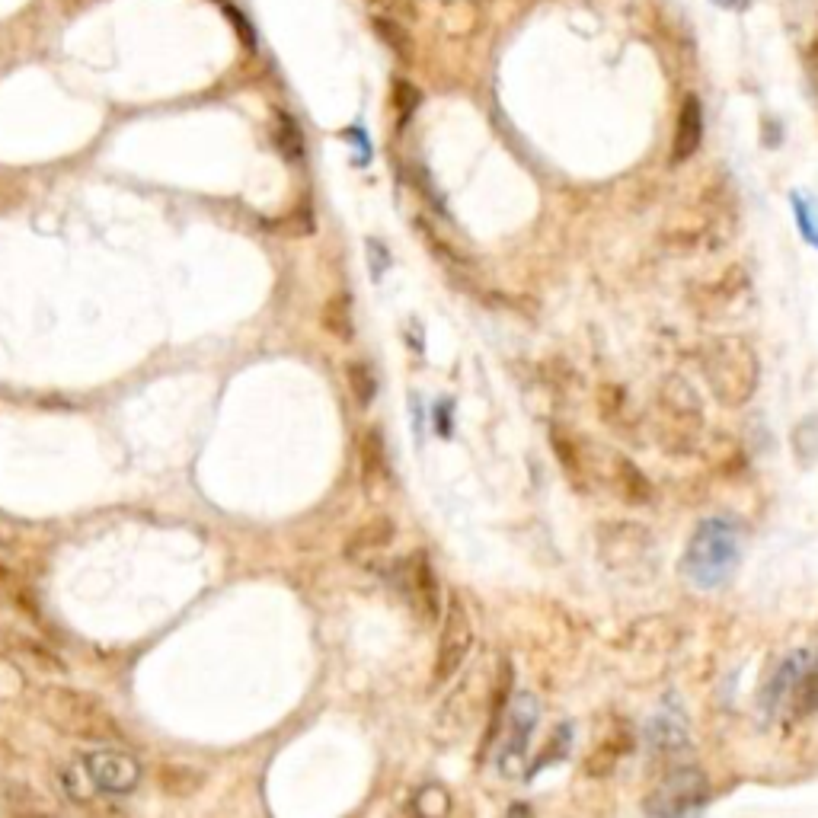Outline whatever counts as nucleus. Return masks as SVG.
Masks as SVG:
<instances>
[{
  "label": "nucleus",
  "instance_id": "nucleus-10",
  "mask_svg": "<svg viewBox=\"0 0 818 818\" xmlns=\"http://www.w3.org/2000/svg\"><path fill=\"white\" fill-rule=\"evenodd\" d=\"M608 483L614 486V493L624 499V502H630V505H646L652 499L649 477L630 461V457H624V454H611V461H608Z\"/></svg>",
  "mask_w": 818,
  "mask_h": 818
},
{
  "label": "nucleus",
  "instance_id": "nucleus-6",
  "mask_svg": "<svg viewBox=\"0 0 818 818\" xmlns=\"http://www.w3.org/2000/svg\"><path fill=\"white\" fill-rule=\"evenodd\" d=\"M403 592L409 601V611L416 614L422 627H432L441 620V588L435 579V569L425 553H413L403 569Z\"/></svg>",
  "mask_w": 818,
  "mask_h": 818
},
{
  "label": "nucleus",
  "instance_id": "nucleus-23",
  "mask_svg": "<svg viewBox=\"0 0 818 818\" xmlns=\"http://www.w3.org/2000/svg\"><path fill=\"white\" fill-rule=\"evenodd\" d=\"M224 13H227V20H234V23H237V32L243 36V42H247L250 48H256V32H253L250 23L240 16V10H234V7H227V4H224Z\"/></svg>",
  "mask_w": 818,
  "mask_h": 818
},
{
  "label": "nucleus",
  "instance_id": "nucleus-24",
  "mask_svg": "<svg viewBox=\"0 0 818 818\" xmlns=\"http://www.w3.org/2000/svg\"><path fill=\"white\" fill-rule=\"evenodd\" d=\"M58 774H61V780H64V790H68V796H71V799H80V803H84L87 793H84V787H80V777L74 780V771H71V767H61Z\"/></svg>",
  "mask_w": 818,
  "mask_h": 818
},
{
  "label": "nucleus",
  "instance_id": "nucleus-14",
  "mask_svg": "<svg viewBox=\"0 0 818 818\" xmlns=\"http://www.w3.org/2000/svg\"><path fill=\"white\" fill-rule=\"evenodd\" d=\"M323 330L330 333L333 339L339 342H349L352 333H355V323H352V298L349 294H333L330 301L323 304Z\"/></svg>",
  "mask_w": 818,
  "mask_h": 818
},
{
  "label": "nucleus",
  "instance_id": "nucleus-16",
  "mask_svg": "<svg viewBox=\"0 0 818 818\" xmlns=\"http://www.w3.org/2000/svg\"><path fill=\"white\" fill-rule=\"evenodd\" d=\"M275 144H278V151L285 154V160H301L304 157L301 128L288 116V112H278V116H275Z\"/></svg>",
  "mask_w": 818,
  "mask_h": 818
},
{
  "label": "nucleus",
  "instance_id": "nucleus-19",
  "mask_svg": "<svg viewBox=\"0 0 818 818\" xmlns=\"http://www.w3.org/2000/svg\"><path fill=\"white\" fill-rule=\"evenodd\" d=\"M374 26L381 29V36H384V42L394 48V52L403 58V61H409L413 58V45H409V39H406V32H403V26H397V20H374Z\"/></svg>",
  "mask_w": 818,
  "mask_h": 818
},
{
  "label": "nucleus",
  "instance_id": "nucleus-12",
  "mask_svg": "<svg viewBox=\"0 0 818 818\" xmlns=\"http://www.w3.org/2000/svg\"><path fill=\"white\" fill-rule=\"evenodd\" d=\"M390 541H394V521L378 515V518H371L368 525L358 528L352 537H349V544H346V556L349 560H368V556H374L378 550H384Z\"/></svg>",
  "mask_w": 818,
  "mask_h": 818
},
{
  "label": "nucleus",
  "instance_id": "nucleus-20",
  "mask_svg": "<svg viewBox=\"0 0 818 818\" xmlns=\"http://www.w3.org/2000/svg\"><path fill=\"white\" fill-rule=\"evenodd\" d=\"M416 809L422 815H445L451 809V799L441 787H425L416 793Z\"/></svg>",
  "mask_w": 818,
  "mask_h": 818
},
{
  "label": "nucleus",
  "instance_id": "nucleus-13",
  "mask_svg": "<svg viewBox=\"0 0 818 818\" xmlns=\"http://www.w3.org/2000/svg\"><path fill=\"white\" fill-rule=\"evenodd\" d=\"M512 662L502 659L496 668V681H493V697H489V719H486V735H483V748H489L496 742V735L505 723V710H509V697H512Z\"/></svg>",
  "mask_w": 818,
  "mask_h": 818
},
{
  "label": "nucleus",
  "instance_id": "nucleus-3",
  "mask_svg": "<svg viewBox=\"0 0 818 818\" xmlns=\"http://www.w3.org/2000/svg\"><path fill=\"white\" fill-rule=\"evenodd\" d=\"M39 700H42L45 716L68 735H77V739H87V742H103V745L125 742V732L119 726V719L112 716V710L84 691H74V687H45Z\"/></svg>",
  "mask_w": 818,
  "mask_h": 818
},
{
  "label": "nucleus",
  "instance_id": "nucleus-17",
  "mask_svg": "<svg viewBox=\"0 0 818 818\" xmlns=\"http://www.w3.org/2000/svg\"><path fill=\"white\" fill-rule=\"evenodd\" d=\"M349 390L358 406H371L374 394H378V381H374V374L365 362H352L349 365Z\"/></svg>",
  "mask_w": 818,
  "mask_h": 818
},
{
  "label": "nucleus",
  "instance_id": "nucleus-25",
  "mask_svg": "<svg viewBox=\"0 0 818 818\" xmlns=\"http://www.w3.org/2000/svg\"><path fill=\"white\" fill-rule=\"evenodd\" d=\"M13 588H16L13 572L7 566H0V592H13Z\"/></svg>",
  "mask_w": 818,
  "mask_h": 818
},
{
  "label": "nucleus",
  "instance_id": "nucleus-21",
  "mask_svg": "<svg viewBox=\"0 0 818 818\" xmlns=\"http://www.w3.org/2000/svg\"><path fill=\"white\" fill-rule=\"evenodd\" d=\"M419 90L413 87V84H406V80H397L394 84V106H397V112H400V119H409L413 116V109L419 106Z\"/></svg>",
  "mask_w": 818,
  "mask_h": 818
},
{
  "label": "nucleus",
  "instance_id": "nucleus-2",
  "mask_svg": "<svg viewBox=\"0 0 818 818\" xmlns=\"http://www.w3.org/2000/svg\"><path fill=\"white\" fill-rule=\"evenodd\" d=\"M703 403L681 374H665L652 406V432L665 454H691L703 438Z\"/></svg>",
  "mask_w": 818,
  "mask_h": 818
},
{
  "label": "nucleus",
  "instance_id": "nucleus-7",
  "mask_svg": "<svg viewBox=\"0 0 818 818\" xmlns=\"http://www.w3.org/2000/svg\"><path fill=\"white\" fill-rule=\"evenodd\" d=\"M707 799V780L694 767H681L672 777H665L656 793L646 799V809L656 815H684L703 806Z\"/></svg>",
  "mask_w": 818,
  "mask_h": 818
},
{
  "label": "nucleus",
  "instance_id": "nucleus-26",
  "mask_svg": "<svg viewBox=\"0 0 818 818\" xmlns=\"http://www.w3.org/2000/svg\"><path fill=\"white\" fill-rule=\"evenodd\" d=\"M719 7H726V10H735V13H742V10H748V4L751 0H716Z\"/></svg>",
  "mask_w": 818,
  "mask_h": 818
},
{
  "label": "nucleus",
  "instance_id": "nucleus-11",
  "mask_svg": "<svg viewBox=\"0 0 818 818\" xmlns=\"http://www.w3.org/2000/svg\"><path fill=\"white\" fill-rule=\"evenodd\" d=\"M550 441H553V451L560 457V467L569 477L572 486L579 489H588V473H592V457H588V448L576 435H569L563 429H550Z\"/></svg>",
  "mask_w": 818,
  "mask_h": 818
},
{
  "label": "nucleus",
  "instance_id": "nucleus-1",
  "mask_svg": "<svg viewBox=\"0 0 818 818\" xmlns=\"http://www.w3.org/2000/svg\"><path fill=\"white\" fill-rule=\"evenodd\" d=\"M700 371L716 403L735 409L755 397L761 381V358L745 336L723 333L700 349Z\"/></svg>",
  "mask_w": 818,
  "mask_h": 818
},
{
  "label": "nucleus",
  "instance_id": "nucleus-4",
  "mask_svg": "<svg viewBox=\"0 0 818 818\" xmlns=\"http://www.w3.org/2000/svg\"><path fill=\"white\" fill-rule=\"evenodd\" d=\"M473 624L467 614V604L451 595L448 601V614H441V636H438V649H435V668H432V681L435 684H448L461 665L467 662L470 649H473Z\"/></svg>",
  "mask_w": 818,
  "mask_h": 818
},
{
  "label": "nucleus",
  "instance_id": "nucleus-15",
  "mask_svg": "<svg viewBox=\"0 0 818 818\" xmlns=\"http://www.w3.org/2000/svg\"><path fill=\"white\" fill-rule=\"evenodd\" d=\"M512 742L502 748V758L509 761V774L518 771V764H521V755H525V742H521V732H531L534 726V700L525 697V700H518L515 703V710H512Z\"/></svg>",
  "mask_w": 818,
  "mask_h": 818
},
{
  "label": "nucleus",
  "instance_id": "nucleus-22",
  "mask_svg": "<svg viewBox=\"0 0 818 818\" xmlns=\"http://www.w3.org/2000/svg\"><path fill=\"white\" fill-rule=\"evenodd\" d=\"M368 4H374L384 13H394V20H397V16H400V20H413V16H416L413 0H368Z\"/></svg>",
  "mask_w": 818,
  "mask_h": 818
},
{
  "label": "nucleus",
  "instance_id": "nucleus-18",
  "mask_svg": "<svg viewBox=\"0 0 818 818\" xmlns=\"http://www.w3.org/2000/svg\"><path fill=\"white\" fill-rule=\"evenodd\" d=\"M163 787L173 796H189L192 790L202 787V774L192 767H163Z\"/></svg>",
  "mask_w": 818,
  "mask_h": 818
},
{
  "label": "nucleus",
  "instance_id": "nucleus-5",
  "mask_svg": "<svg viewBox=\"0 0 818 818\" xmlns=\"http://www.w3.org/2000/svg\"><path fill=\"white\" fill-rule=\"evenodd\" d=\"M84 771H87V780L93 783L96 790L112 793V796L135 793V787L141 783V764L135 758H128L125 751H116V748L87 751Z\"/></svg>",
  "mask_w": 818,
  "mask_h": 818
},
{
  "label": "nucleus",
  "instance_id": "nucleus-8",
  "mask_svg": "<svg viewBox=\"0 0 818 818\" xmlns=\"http://www.w3.org/2000/svg\"><path fill=\"white\" fill-rule=\"evenodd\" d=\"M358 457H362V486H365L368 499L384 502L390 496V486H394V473H390V461H387L381 429H368L362 435Z\"/></svg>",
  "mask_w": 818,
  "mask_h": 818
},
{
  "label": "nucleus",
  "instance_id": "nucleus-9",
  "mask_svg": "<svg viewBox=\"0 0 818 818\" xmlns=\"http://www.w3.org/2000/svg\"><path fill=\"white\" fill-rule=\"evenodd\" d=\"M700 141H703V106L691 93V96H684V103L678 109V122H675V138H672V163H675V167H678V163H687L697 154Z\"/></svg>",
  "mask_w": 818,
  "mask_h": 818
}]
</instances>
